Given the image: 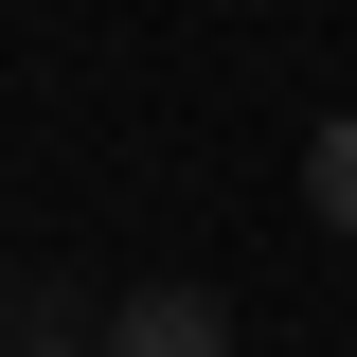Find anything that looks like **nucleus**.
<instances>
[{
    "instance_id": "obj_2",
    "label": "nucleus",
    "mask_w": 357,
    "mask_h": 357,
    "mask_svg": "<svg viewBox=\"0 0 357 357\" xmlns=\"http://www.w3.org/2000/svg\"><path fill=\"white\" fill-rule=\"evenodd\" d=\"M304 197H321V215H340V232H357V107H340V126H321V143H304Z\"/></svg>"
},
{
    "instance_id": "obj_1",
    "label": "nucleus",
    "mask_w": 357,
    "mask_h": 357,
    "mask_svg": "<svg viewBox=\"0 0 357 357\" xmlns=\"http://www.w3.org/2000/svg\"><path fill=\"white\" fill-rule=\"evenodd\" d=\"M107 357H232V304H215V286H143Z\"/></svg>"
}]
</instances>
